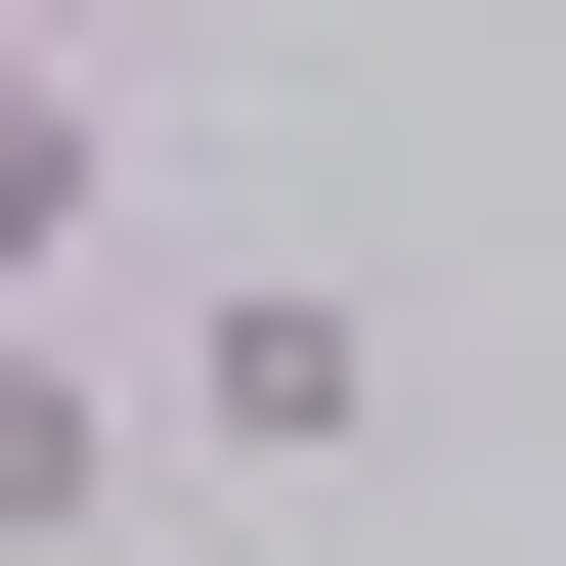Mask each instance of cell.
Segmentation results:
<instances>
[{
  "label": "cell",
  "mask_w": 566,
  "mask_h": 566,
  "mask_svg": "<svg viewBox=\"0 0 566 566\" xmlns=\"http://www.w3.org/2000/svg\"><path fill=\"white\" fill-rule=\"evenodd\" d=\"M175 392H218V480H349V436H392V305H349V262H218Z\"/></svg>",
  "instance_id": "cell-1"
},
{
  "label": "cell",
  "mask_w": 566,
  "mask_h": 566,
  "mask_svg": "<svg viewBox=\"0 0 566 566\" xmlns=\"http://www.w3.org/2000/svg\"><path fill=\"white\" fill-rule=\"evenodd\" d=\"M0 44H44V87H132V0H0Z\"/></svg>",
  "instance_id": "cell-2"
}]
</instances>
